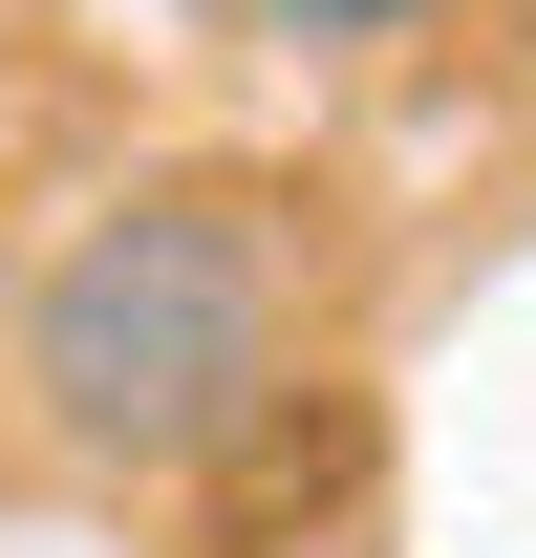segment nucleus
<instances>
[{
	"instance_id": "obj_1",
	"label": "nucleus",
	"mask_w": 536,
	"mask_h": 558,
	"mask_svg": "<svg viewBox=\"0 0 536 558\" xmlns=\"http://www.w3.org/2000/svg\"><path fill=\"white\" fill-rule=\"evenodd\" d=\"M301 387V215L258 172H130L86 194L22 279V409L65 473H130V494H194L236 473Z\"/></svg>"
},
{
	"instance_id": "obj_2",
	"label": "nucleus",
	"mask_w": 536,
	"mask_h": 558,
	"mask_svg": "<svg viewBox=\"0 0 536 558\" xmlns=\"http://www.w3.org/2000/svg\"><path fill=\"white\" fill-rule=\"evenodd\" d=\"M279 44H407V22H429V0H258Z\"/></svg>"
},
{
	"instance_id": "obj_3",
	"label": "nucleus",
	"mask_w": 536,
	"mask_h": 558,
	"mask_svg": "<svg viewBox=\"0 0 536 558\" xmlns=\"http://www.w3.org/2000/svg\"><path fill=\"white\" fill-rule=\"evenodd\" d=\"M0 130H22V0H0Z\"/></svg>"
},
{
	"instance_id": "obj_4",
	"label": "nucleus",
	"mask_w": 536,
	"mask_h": 558,
	"mask_svg": "<svg viewBox=\"0 0 536 558\" xmlns=\"http://www.w3.org/2000/svg\"><path fill=\"white\" fill-rule=\"evenodd\" d=\"M494 22H515V44H536V0H494Z\"/></svg>"
}]
</instances>
